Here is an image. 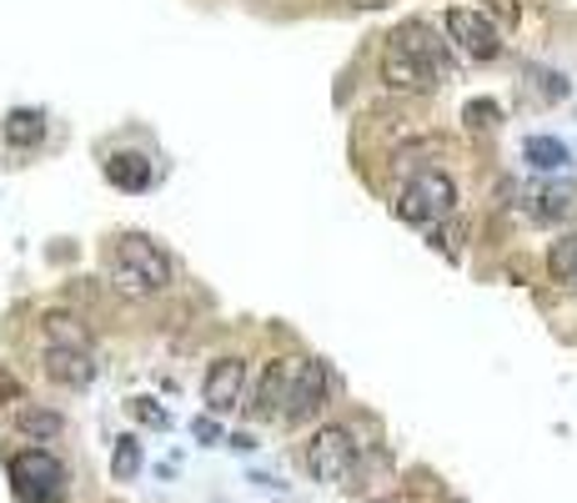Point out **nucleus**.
Returning <instances> with one entry per match:
<instances>
[{"instance_id": "39448f33", "label": "nucleus", "mask_w": 577, "mask_h": 503, "mask_svg": "<svg viewBox=\"0 0 577 503\" xmlns=\"http://www.w3.org/2000/svg\"><path fill=\"white\" fill-rule=\"evenodd\" d=\"M357 463V438L352 428H342V423H327V428L312 433V444H307V468H312V479L317 483H337L352 473Z\"/></svg>"}, {"instance_id": "9d476101", "label": "nucleus", "mask_w": 577, "mask_h": 503, "mask_svg": "<svg viewBox=\"0 0 577 503\" xmlns=\"http://www.w3.org/2000/svg\"><path fill=\"white\" fill-rule=\"evenodd\" d=\"M46 378L60 388H86L95 378V362L81 348H46Z\"/></svg>"}, {"instance_id": "f03ea898", "label": "nucleus", "mask_w": 577, "mask_h": 503, "mask_svg": "<svg viewBox=\"0 0 577 503\" xmlns=\"http://www.w3.org/2000/svg\"><path fill=\"white\" fill-rule=\"evenodd\" d=\"M106 282L116 292H126V298H156V292L171 288V257L151 237L126 232L106 252Z\"/></svg>"}, {"instance_id": "f8f14e48", "label": "nucleus", "mask_w": 577, "mask_h": 503, "mask_svg": "<svg viewBox=\"0 0 577 503\" xmlns=\"http://www.w3.org/2000/svg\"><path fill=\"white\" fill-rule=\"evenodd\" d=\"M151 177H156L151 161L136 156V152H121V156H111V161H106V181H111V187H121V192H146Z\"/></svg>"}, {"instance_id": "4be33fe9", "label": "nucleus", "mask_w": 577, "mask_h": 503, "mask_svg": "<svg viewBox=\"0 0 577 503\" xmlns=\"http://www.w3.org/2000/svg\"><path fill=\"white\" fill-rule=\"evenodd\" d=\"M0 398H15V383L5 378V372H0Z\"/></svg>"}, {"instance_id": "2eb2a0df", "label": "nucleus", "mask_w": 577, "mask_h": 503, "mask_svg": "<svg viewBox=\"0 0 577 503\" xmlns=\"http://www.w3.org/2000/svg\"><path fill=\"white\" fill-rule=\"evenodd\" d=\"M522 156H528L538 171H567V161H573V152H567L557 136H528V142H522Z\"/></svg>"}, {"instance_id": "412c9836", "label": "nucleus", "mask_w": 577, "mask_h": 503, "mask_svg": "<svg viewBox=\"0 0 577 503\" xmlns=\"http://www.w3.org/2000/svg\"><path fill=\"white\" fill-rule=\"evenodd\" d=\"M196 438H201V444H216V423L201 418V423H196Z\"/></svg>"}, {"instance_id": "4468645a", "label": "nucleus", "mask_w": 577, "mask_h": 503, "mask_svg": "<svg viewBox=\"0 0 577 503\" xmlns=\"http://www.w3.org/2000/svg\"><path fill=\"white\" fill-rule=\"evenodd\" d=\"M46 337H50V348L91 353V333H86V323L76 317V312H46Z\"/></svg>"}, {"instance_id": "5701e85b", "label": "nucleus", "mask_w": 577, "mask_h": 503, "mask_svg": "<svg viewBox=\"0 0 577 503\" xmlns=\"http://www.w3.org/2000/svg\"><path fill=\"white\" fill-rule=\"evenodd\" d=\"M377 503H407V499H377Z\"/></svg>"}, {"instance_id": "6e6552de", "label": "nucleus", "mask_w": 577, "mask_h": 503, "mask_svg": "<svg viewBox=\"0 0 577 503\" xmlns=\"http://www.w3.org/2000/svg\"><path fill=\"white\" fill-rule=\"evenodd\" d=\"M201 398H206V407L212 413H231L241 398H247V362L236 358H216L212 368H206V383H201Z\"/></svg>"}, {"instance_id": "f3484780", "label": "nucleus", "mask_w": 577, "mask_h": 503, "mask_svg": "<svg viewBox=\"0 0 577 503\" xmlns=\"http://www.w3.org/2000/svg\"><path fill=\"white\" fill-rule=\"evenodd\" d=\"M46 136V116L41 111H11L5 116V142L11 146H36Z\"/></svg>"}, {"instance_id": "20e7f679", "label": "nucleus", "mask_w": 577, "mask_h": 503, "mask_svg": "<svg viewBox=\"0 0 577 503\" xmlns=\"http://www.w3.org/2000/svg\"><path fill=\"white\" fill-rule=\"evenodd\" d=\"M11 483L25 503H56L66 489V463L46 448H25L11 458Z\"/></svg>"}, {"instance_id": "7ed1b4c3", "label": "nucleus", "mask_w": 577, "mask_h": 503, "mask_svg": "<svg viewBox=\"0 0 577 503\" xmlns=\"http://www.w3.org/2000/svg\"><path fill=\"white\" fill-rule=\"evenodd\" d=\"M457 212V187H452L448 171H417L407 177V187L397 192V216L401 222H412V227H437V222H448Z\"/></svg>"}, {"instance_id": "6ab92c4d", "label": "nucleus", "mask_w": 577, "mask_h": 503, "mask_svg": "<svg viewBox=\"0 0 577 503\" xmlns=\"http://www.w3.org/2000/svg\"><path fill=\"white\" fill-rule=\"evenodd\" d=\"M467 126H477V132H493L497 121H502V111H497V101H467Z\"/></svg>"}, {"instance_id": "aec40b11", "label": "nucleus", "mask_w": 577, "mask_h": 503, "mask_svg": "<svg viewBox=\"0 0 577 503\" xmlns=\"http://www.w3.org/2000/svg\"><path fill=\"white\" fill-rule=\"evenodd\" d=\"M131 413L142 423H156V428H166V413L161 407H151V398H131Z\"/></svg>"}, {"instance_id": "423d86ee", "label": "nucleus", "mask_w": 577, "mask_h": 503, "mask_svg": "<svg viewBox=\"0 0 577 503\" xmlns=\"http://www.w3.org/2000/svg\"><path fill=\"white\" fill-rule=\"evenodd\" d=\"M442 25H448L452 46H457L462 56H472V60H497L502 56V36H497V25L487 21V11H477V5H452Z\"/></svg>"}, {"instance_id": "1a4fd4ad", "label": "nucleus", "mask_w": 577, "mask_h": 503, "mask_svg": "<svg viewBox=\"0 0 577 503\" xmlns=\"http://www.w3.org/2000/svg\"><path fill=\"white\" fill-rule=\"evenodd\" d=\"M532 222H573L577 216V187L573 181H542L528 192Z\"/></svg>"}, {"instance_id": "ddd939ff", "label": "nucleus", "mask_w": 577, "mask_h": 503, "mask_svg": "<svg viewBox=\"0 0 577 503\" xmlns=\"http://www.w3.org/2000/svg\"><path fill=\"white\" fill-rule=\"evenodd\" d=\"M15 428H21L31 444H56L60 433H66V418L50 413V407H21V413H15Z\"/></svg>"}, {"instance_id": "a211bd4d", "label": "nucleus", "mask_w": 577, "mask_h": 503, "mask_svg": "<svg viewBox=\"0 0 577 503\" xmlns=\"http://www.w3.org/2000/svg\"><path fill=\"white\" fill-rule=\"evenodd\" d=\"M111 473H116L121 483H131L136 473H142V444H136V438H116V454H111Z\"/></svg>"}, {"instance_id": "f257e3e1", "label": "nucleus", "mask_w": 577, "mask_h": 503, "mask_svg": "<svg viewBox=\"0 0 577 503\" xmlns=\"http://www.w3.org/2000/svg\"><path fill=\"white\" fill-rule=\"evenodd\" d=\"M452 76V60L442 51V41H432L427 25H401L392 36L387 56H382V81L392 91H407V97H427Z\"/></svg>"}, {"instance_id": "9b49d317", "label": "nucleus", "mask_w": 577, "mask_h": 503, "mask_svg": "<svg viewBox=\"0 0 577 503\" xmlns=\"http://www.w3.org/2000/svg\"><path fill=\"white\" fill-rule=\"evenodd\" d=\"M286 383H292V362H267L257 398H251V418H276L286 407Z\"/></svg>"}, {"instance_id": "dca6fc26", "label": "nucleus", "mask_w": 577, "mask_h": 503, "mask_svg": "<svg viewBox=\"0 0 577 503\" xmlns=\"http://www.w3.org/2000/svg\"><path fill=\"white\" fill-rule=\"evenodd\" d=\"M547 272L567 288H577V232H563V237L547 247Z\"/></svg>"}, {"instance_id": "0eeeda50", "label": "nucleus", "mask_w": 577, "mask_h": 503, "mask_svg": "<svg viewBox=\"0 0 577 503\" xmlns=\"http://www.w3.org/2000/svg\"><path fill=\"white\" fill-rule=\"evenodd\" d=\"M327 407V368L317 358H296L292 362V383H286V407L282 418L286 423H307L312 413Z\"/></svg>"}]
</instances>
